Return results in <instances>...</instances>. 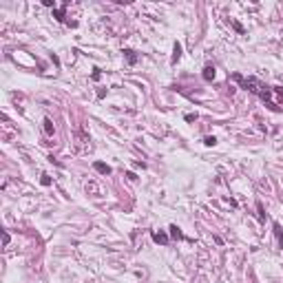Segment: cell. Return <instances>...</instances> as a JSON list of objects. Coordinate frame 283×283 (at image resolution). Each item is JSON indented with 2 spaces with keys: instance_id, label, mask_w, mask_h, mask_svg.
Segmentation results:
<instances>
[{
  "instance_id": "2",
  "label": "cell",
  "mask_w": 283,
  "mask_h": 283,
  "mask_svg": "<svg viewBox=\"0 0 283 283\" xmlns=\"http://www.w3.org/2000/svg\"><path fill=\"white\" fill-rule=\"evenodd\" d=\"M93 168H95L100 175H111V166H109V164H104V162H95V164H93Z\"/></svg>"
},
{
  "instance_id": "18",
  "label": "cell",
  "mask_w": 283,
  "mask_h": 283,
  "mask_svg": "<svg viewBox=\"0 0 283 283\" xmlns=\"http://www.w3.org/2000/svg\"><path fill=\"white\" fill-rule=\"evenodd\" d=\"M272 91H276V93H279V95H283V89H281V86H274V89H272Z\"/></svg>"
},
{
  "instance_id": "1",
  "label": "cell",
  "mask_w": 283,
  "mask_h": 283,
  "mask_svg": "<svg viewBox=\"0 0 283 283\" xmlns=\"http://www.w3.org/2000/svg\"><path fill=\"white\" fill-rule=\"evenodd\" d=\"M232 78H235V80H237V82L243 86V89H248L250 93H254V95H259L261 100H266L270 109H276V106L272 104V102H270V93H272V89L263 86V84H261L259 80H256V78H243V75H239V73H235Z\"/></svg>"
},
{
  "instance_id": "6",
  "label": "cell",
  "mask_w": 283,
  "mask_h": 283,
  "mask_svg": "<svg viewBox=\"0 0 283 283\" xmlns=\"http://www.w3.org/2000/svg\"><path fill=\"white\" fill-rule=\"evenodd\" d=\"M274 235H276V241H279V248H283V230H281V223H274Z\"/></svg>"
},
{
  "instance_id": "4",
  "label": "cell",
  "mask_w": 283,
  "mask_h": 283,
  "mask_svg": "<svg viewBox=\"0 0 283 283\" xmlns=\"http://www.w3.org/2000/svg\"><path fill=\"white\" fill-rule=\"evenodd\" d=\"M42 128H44V133H46L49 137L53 135V131H56V128H53V122H51L49 117H44V120H42Z\"/></svg>"
},
{
  "instance_id": "14",
  "label": "cell",
  "mask_w": 283,
  "mask_h": 283,
  "mask_svg": "<svg viewBox=\"0 0 283 283\" xmlns=\"http://www.w3.org/2000/svg\"><path fill=\"white\" fill-rule=\"evenodd\" d=\"M44 7H51V9L56 11V0H44Z\"/></svg>"
},
{
  "instance_id": "10",
  "label": "cell",
  "mask_w": 283,
  "mask_h": 283,
  "mask_svg": "<svg viewBox=\"0 0 283 283\" xmlns=\"http://www.w3.org/2000/svg\"><path fill=\"white\" fill-rule=\"evenodd\" d=\"M53 16H56V20H58V22H64V9H56V11H53Z\"/></svg>"
},
{
  "instance_id": "9",
  "label": "cell",
  "mask_w": 283,
  "mask_h": 283,
  "mask_svg": "<svg viewBox=\"0 0 283 283\" xmlns=\"http://www.w3.org/2000/svg\"><path fill=\"white\" fill-rule=\"evenodd\" d=\"M124 56H126L128 64H135V62H137V56H135V51H131V49H126V51H124Z\"/></svg>"
},
{
  "instance_id": "8",
  "label": "cell",
  "mask_w": 283,
  "mask_h": 283,
  "mask_svg": "<svg viewBox=\"0 0 283 283\" xmlns=\"http://www.w3.org/2000/svg\"><path fill=\"white\" fill-rule=\"evenodd\" d=\"M179 58H182V44L175 42V46H173V62H177Z\"/></svg>"
},
{
  "instance_id": "13",
  "label": "cell",
  "mask_w": 283,
  "mask_h": 283,
  "mask_svg": "<svg viewBox=\"0 0 283 283\" xmlns=\"http://www.w3.org/2000/svg\"><path fill=\"white\" fill-rule=\"evenodd\" d=\"M232 27H235V29H237L239 33H243V24H241V22H237V20H232Z\"/></svg>"
},
{
  "instance_id": "17",
  "label": "cell",
  "mask_w": 283,
  "mask_h": 283,
  "mask_svg": "<svg viewBox=\"0 0 283 283\" xmlns=\"http://www.w3.org/2000/svg\"><path fill=\"white\" fill-rule=\"evenodd\" d=\"M195 117H197V115H193V113H188V115H186V122H195Z\"/></svg>"
},
{
  "instance_id": "5",
  "label": "cell",
  "mask_w": 283,
  "mask_h": 283,
  "mask_svg": "<svg viewBox=\"0 0 283 283\" xmlns=\"http://www.w3.org/2000/svg\"><path fill=\"white\" fill-rule=\"evenodd\" d=\"M203 80H206V82H212V80H215V66L208 64V66L203 69Z\"/></svg>"
},
{
  "instance_id": "15",
  "label": "cell",
  "mask_w": 283,
  "mask_h": 283,
  "mask_svg": "<svg viewBox=\"0 0 283 283\" xmlns=\"http://www.w3.org/2000/svg\"><path fill=\"white\" fill-rule=\"evenodd\" d=\"M100 75H102V71L95 66V69H93V80H100Z\"/></svg>"
},
{
  "instance_id": "11",
  "label": "cell",
  "mask_w": 283,
  "mask_h": 283,
  "mask_svg": "<svg viewBox=\"0 0 283 283\" xmlns=\"http://www.w3.org/2000/svg\"><path fill=\"white\" fill-rule=\"evenodd\" d=\"M203 144H206V146H215V144H217V137H212V135L203 137Z\"/></svg>"
},
{
  "instance_id": "3",
  "label": "cell",
  "mask_w": 283,
  "mask_h": 283,
  "mask_svg": "<svg viewBox=\"0 0 283 283\" xmlns=\"http://www.w3.org/2000/svg\"><path fill=\"white\" fill-rule=\"evenodd\" d=\"M153 241H155V243H162V246H166V243H168V235H166V232H162V230H159V232H153Z\"/></svg>"
},
{
  "instance_id": "7",
  "label": "cell",
  "mask_w": 283,
  "mask_h": 283,
  "mask_svg": "<svg viewBox=\"0 0 283 283\" xmlns=\"http://www.w3.org/2000/svg\"><path fill=\"white\" fill-rule=\"evenodd\" d=\"M168 230H170V237H173V239H177V241H179V239H184V232H182V230H179L175 223H173Z\"/></svg>"
},
{
  "instance_id": "12",
  "label": "cell",
  "mask_w": 283,
  "mask_h": 283,
  "mask_svg": "<svg viewBox=\"0 0 283 283\" xmlns=\"http://www.w3.org/2000/svg\"><path fill=\"white\" fill-rule=\"evenodd\" d=\"M40 184H42V186H51V177H49V175H42Z\"/></svg>"
},
{
  "instance_id": "16",
  "label": "cell",
  "mask_w": 283,
  "mask_h": 283,
  "mask_svg": "<svg viewBox=\"0 0 283 283\" xmlns=\"http://www.w3.org/2000/svg\"><path fill=\"white\" fill-rule=\"evenodd\" d=\"M256 208H259V219H263V217H266V215H263V206L259 203V206H256Z\"/></svg>"
}]
</instances>
